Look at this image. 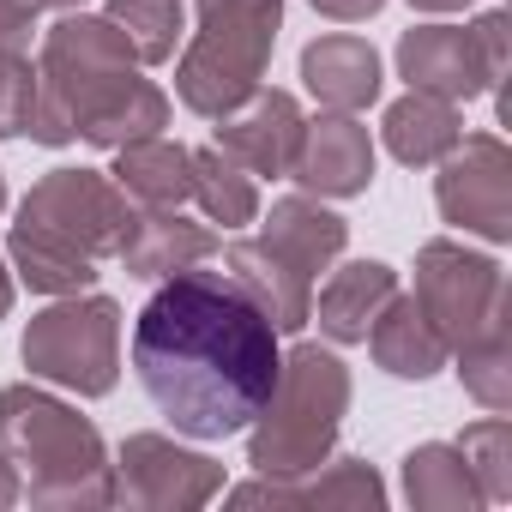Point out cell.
<instances>
[{"label":"cell","instance_id":"cell-6","mask_svg":"<svg viewBox=\"0 0 512 512\" xmlns=\"http://www.w3.org/2000/svg\"><path fill=\"white\" fill-rule=\"evenodd\" d=\"M284 31V0H193V43L175 61V97L187 115L217 121L266 85Z\"/></svg>","mask_w":512,"mask_h":512},{"label":"cell","instance_id":"cell-28","mask_svg":"<svg viewBox=\"0 0 512 512\" xmlns=\"http://www.w3.org/2000/svg\"><path fill=\"white\" fill-rule=\"evenodd\" d=\"M470 43H476V61H482L488 91L500 97V91H506V67H512V19H506V7L476 13V19H470Z\"/></svg>","mask_w":512,"mask_h":512},{"label":"cell","instance_id":"cell-27","mask_svg":"<svg viewBox=\"0 0 512 512\" xmlns=\"http://www.w3.org/2000/svg\"><path fill=\"white\" fill-rule=\"evenodd\" d=\"M37 67L25 49H0V139H25L31 133V115H37Z\"/></svg>","mask_w":512,"mask_h":512},{"label":"cell","instance_id":"cell-20","mask_svg":"<svg viewBox=\"0 0 512 512\" xmlns=\"http://www.w3.org/2000/svg\"><path fill=\"white\" fill-rule=\"evenodd\" d=\"M392 296H398V272H392L386 260H350V266H338L332 284L320 290L314 320H320V332H326L332 344H362L368 326H374V314H380Z\"/></svg>","mask_w":512,"mask_h":512},{"label":"cell","instance_id":"cell-18","mask_svg":"<svg viewBox=\"0 0 512 512\" xmlns=\"http://www.w3.org/2000/svg\"><path fill=\"white\" fill-rule=\"evenodd\" d=\"M368 350H374V368H386L392 380H434L446 362H452V350H446V338L428 326V314L416 308V296H392L380 314H374V326H368V338H362Z\"/></svg>","mask_w":512,"mask_h":512},{"label":"cell","instance_id":"cell-23","mask_svg":"<svg viewBox=\"0 0 512 512\" xmlns=\"http://www.w3.org/2000/svg\"><path fill=\"white\" fill-rule=\"evenodd\" d=\"M193 205H199L205 223L247 229V223H260V181L235 157H223L217 145H199L193 151Z\"/></svg>","mask_w":512,"mask_h":512},{"label":"cell","instance_id":"cell-5","mask_svg":"<svg viewBox=\"0 0 512 512\" xmlns=\"http://www.w3.org/2000/svg\"><path fill=\"white\" fill-rule=\"evenodd\" d=\"M350 398H356V380H350L344 356L320 350V344H296L278 362L272 398L241 428L247 434V464L260 476H308V470H320L332 458V446H338Z\"/></svg>","mask_w":512,"mask_h":512},{"label":"cell","instance_id":"cell-9","mask_svg":"<svg viewBox=\"0 0 512 512\" xmlns=\"http://www.w3.org/2000/svg\"><path fill=\"white\" fill-rule=\"evenodd\" d=\"M434 205L452 229L482 235L488 247L512 241V151L500 133H464L434 163Z\"/></svg>","mask_w":512,"mask_h":512},{"label":"cell","instance_id":"cell-17","mask_svg":"<svg viewBox=\"0 0 512 512\" xmlns=\"http://www.w3.org/2000/svg\"><path fill=\"white\" fill-rule=\"evenodd\" d=\"M211 253H217V229L181 217V205H175V211H139L133 217V235H127L115 266H127V278L163 284V278H175L187 266H205Z\"/></svg>","mask_w":512,"mask_h":512},{"label":"cell","instance_id":"cell-10","mask_svg":"<svg viewBox=\"0 0 512 512\" xmlns=\"http://www.w3.org/2000/svg\"><path fill=\"white\" fill-rule=\"evenodd\" d=\"M223 494V464L175 434H127L115 452V500L139 512H199Z\"/></svg>","mask_w":512,"mask_h":512},{"label":"cell","instance_id":"cell-4","mask_svg":"<svg viewBox=\"0 0 512 512\" xmlns=\"http://www.w3.org/2000/svg\"><path fill=\"white\" fill-rule=\"evenodd\" d=\"M0 464L31 506H115V458L97 422L31 380L0 392Z\"/></svg>","mask_w":512,"mask_h":512},{"label":"cell","instance_id":"cell-1","mask_svg":"<svg viewBox=\"0 0 512 512\" xmlns=\"http://www.w3.org/2000/svg\"><path fill=\"white\" fill-rule=\"evenodd\" d=\"M278 326L223 272H175L133 320V368L157 416L187 440L241 434L278 386Z\"/></svg>","mask_w":512,"mask_h":512},{"label":"cell","instance_id":"cell-3","mask_svg":"<svg viewBox=\"0 0 512 512\" xmlns=\"http://www.w3.org/2000/svg\"><path fill=\"white\" fill-rule=\"evenodd\" d=\"M139 205L115 187L109 169H49L19 199L7 266L37 296H79L97 284L103 260H121Z\"/></svg>","mask_w":512,"mask_h":512},{"label":"cell","instance_id":"cell-26","mask_svg":"<svg viewBox=\"0 0 512 512\" xmlns=\"http://www.w3.org/2000/svg\"><path fill=\"white\" fill-rule=\"evenodd\" d=\"M458 452H464V464H470V476H476V488H482L488 506L512 500V422L506 416L488 410L482 422H470L464 440H458Z\"/></svg>","mask_w":512,"mask_h":512},{"label":"cell","instance_id":"cell-14","mask_svg":"<svg viewBox=\"0 0 512 512\" xmlns=\"http://www.w3.org/2000/svg\"><path fill=\"white\" fill-rule=\"evenodd\" d=\"M223 266H229V278H235V290L260 308L278 332H302L308 320H314V278L308 272H296L278 247H266L260 235H241V241H229L223 247Z\"/></svg>","mask_w":512,"mask_h":512},{"label":"cell","instance_id":"cell-29","mask_svg":"<svg viewBox=\"0 0 512 512\" xmlns=\"http://www.w3.org/2000/svg\"><path fill=\"white\" fill-rule=\"evenodd\" d=\"M37 0H0V49H25L37 31Z\"/></svg>","mask_w":512,"mask_h":512},{"label":"cell","instance_id":"cell-11","mask_svg":"<svg viewBox=\"0 0 512 512\" xmlns=\"http://www.w3.org/2000/svg\"><path fill=\"white\" fill-rule=\"evenodd\" d=\"M302 127H308L302 103L290 91H278V85H260L247 103H235L229 115H217L211 145L223 157H235L253 181H278V175H290V163L302 151Z\"/></svg>","mask_w":512,"mask_h":512},{"label":"cell","instance_id":"cell-30","mask_svg":"<svg viewBox=\"0 0 512 512\" xmlns=\"http://www.w3.org/2000/svg\"><path fill=\"white\" fill-rule=\"evenodd\" d=\"M314 13H326V19H338V25H362V19H374L386 0H308Z\"/></svg>","mask_w":512,"mask_h":512},{"label":"cell","instance_id":"cell-25","mask_svg":"<svg viewBox=\"0 0 512 512\" xmlns=\"http://www.w3.org/2000/svg\"><path fill=\"white\" fill-rule=\"evenodd\" d=\"M103 13H109V19L121 25V37L133 43L139 67H163V61L175 55L181 31H187L181 0H109Z\"/></svg>","mask_w":512,"mask_h":512},{"label":"cell","instance_id":"cell-34","mask_svg":"<svg viewBox=\"0 0 512 512\" xmlns=\"http://www.w3.org/2000/svg\"><path fill=\"white\" fill-rule=\"evenodd\" d=\"M37 7H55V13H73V7H85V0H37Z\"/></svg>","mask_w":512,"mask_h":512},{"label":"cell","instance_id":"cell-33","mask_svg":"<svg viewBox=\"0 0 512 512\" xmlns=\"http://www.w3.org/2000/svg\"><path fill=\"white\" fill-rule=\"evenodd\" d=\"M13 500H19V482L7 476V464H0V506H13Z\"/></svg>","mask_w":512,"mask_h":512},{"label":"cell","instance_id":"cell-2","mask_svg":"<svg viewBox=\"0 0 512 512\" xmlns=\"http://www.w3.org/2000/svg\"><path fill=\"white\" fill-rule=\"evenodd\" d=\"M37 115H31V139L61 151L73 139L97 145V151H121L133 139H151L169 127V91L151 85L139 73L133 43L121 37V25L109 13H61L43 31V55H37Z\"/></svg>","mask_w":512,"mask_h":512},{"label":"cell","instance_id":"cell-31","mask_svg":"<svg viewBox=\"0 0 512 512\" xmlns=\"http://www.w3.org/2000/svg\"><path fill=\"white\" fill-rule=\"evenodd\" d=\"M13 314V266H7V247H0V320Z\"/></svg>","mask_w":512,"mask_h":512},{"label":"cell","instance_id":"cell-24","mask_svg":"<svg viewBox=\"0 0 512 512\" xmlns=\"http://www.w3.org/2000/svg\"><path fill=\"white\" fill-rule=\"evenodd\" d=\"M506 332H512V308H500L476 338H464V344L452 350L464 392H470L482 410H494V416L512 410V338H506Z\"/></svg>","mask_w":512,"mask_h":512},{"label":"cell","instance_id":"cell-12","mask_svg":"<svg viewBox=\"0 0 512 512\" xmlns=\"http://www.w3.org/2000/svg\"><path fill=\"white\" fill-rule=\"evenodd\" d=\"M290 181L314 199H356L374 187V133L356 115H320L302 127Z\"/></svg>","mask_w":512,"mask_h":512},{"label":"cell","instance_id":"cell-21","mask_svg":"<svg viewBox=\"0 0 512 512\" xmlns=\"http://www.w3.org/2000/svg\"><path fill=\"white\" fill-rule=\"evenodd\" d=\"M380 139H386V151H392L404 169H434V163L464 139V115H458V103H446V97L410 91V97H398V103L386 109Z\"/></svg>","mask_w":512,"mask_h":512},{"label":"cell","instance_id":"cell-13","mask_svg":"<svg viewBox=\"0 0 512 512\" xmlns=\"http://www.w3.org/2000/svg\"><path fill=\"white\" fill-rule=\"evenodd\" d=\"M398 79L410 91H428V97H446V103H476L488 97V79H482V61H476V43L464 25H410L398 37Z\"/></svg>","mask_w":512,"mask_h":512},{"label":"cell","instance_id":"cell-32","mask_svg":"<svg viewBox=\"0 0 512 512\" xmlns=\"http://www.w3.org/2000/svg\"><path fill=\"white\" fill-rule=\"evenodd\" d=\"M410 7H416V13H464L470 0H410Z\"/></svg>","mask_w":512,"mask_h":512},{"label":"cell","instance_id":"cell-22","mask_svg":"<svg viewBox=\"0 0 512 512\" xmlns=\"http://www.w3.org/2000/svg\"><path fill=\"white\" fill-rule=\"evenodd\" d=\"M404 500L416 512H482V488L458 452V440H422L404 458Z\"/></svg>","mask_w":512,"mask_h":512},{"label":"cell","instance_id":"cell-7","mask_svg":"<svg viewBox=\"0 0 512 512\" xmlns=\"http://www.w3.org/2000/svg\"><path fill=\"white\" fill-rule=\"evenodd\" d=\"M19 356L31 368V380L79 392V398H109L121 380V302L79 290V296H55L43 314H31Z\"/></svg>","mask_w":512,"mask_h":512},{"label":"cell","instance_id":"cell-16","mask_svg":"<svg viewBox=\"0 0 512 512\" xmlns=\"http://www.w3.org/2000/svg\"><path fill=\"white\" fill-rule=\"evenodd\" d=\"M260 241H266V247H278L296 272L320 278V272H332V266L344 260V247H350V223H344L326 199H314V193H284V199L266 211Z\"/></svg>","mask_w":512,"mask_h":512},{"label":"cell","instance_id":"cell-15","mask_svg":"<svg viewBox=\"0 0 512 512\" xmlns=\"http://www.w3.org/2000/svg\"><path fill=\"white\" fill-rule=\"evenodd\" d=\"M302 85L308 97L326 109V115H362L386 73H380V49L368 37H350V31H332V37H314L302 49Z\"/></svg>","mask_w":512,"mask_h":512},{"label":"cell","instance_id":"cell-19","mask_svg":"<svg viewBox=\"0 0 512 512\" xmlns=\"http://www.w3.org/2000/svg\"><path fill=\"white\" fill-rule=\"evenodd\" d=\"M109 175L139 211H175L193 199V151L181 139H163V133L121 145Z\"/></svg>","mask_w":512,"mask_h":512},{"label":"cell","instance_id":"cell-35","mask_svg":"<svg viewBox=\"0 0 512 512\" xmlns=\"http://www.w3.org/2000/svg\"><path fill=\"white\" fill-rule=\"evenodd\" d=\"M0 211H7V175H0Z\"/></svg>","mask_w":512,"mask_h":512},{"label":"cell","instance_id":"cell-8","mask_svg":"<svg viewBox=\"0 0 512 512\" xmlns=\"http://www.w3.org/2000/svg\"><path fill=\"white\" fill-rule=\"evenodd\" d=\"M416 308L446 338V350H458L500 308H512V290H506V272H500L494 253H476L464 241L434 235L416 247Z\"/></svg>","mask_w":512,"mask_h":512}]
</instances>
